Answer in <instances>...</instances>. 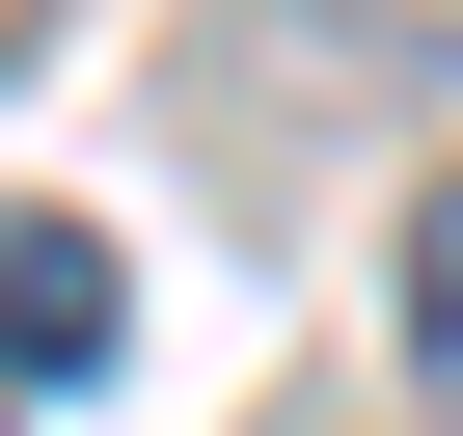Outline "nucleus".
<instances>
[{
    "label": "nucleus",
    "instance_id": "obj_1",
    "mask_svg": "<svg viewBox=\"0 0 463 436\" xmlns=\"http://www.w3.org/2000/svg\"><path fill=\"white\" fill-rule=\"evenodd\" d=\"M0 382H109V246L82 218H0Z\"/></svg>",
    "mask_w": 463,
    "mask_h": 436
},
{
    "label": "nucleus",
    "instance_id": "obj_2",
    "mask_svg": "<svg viewBox=\"0 0 463 436\" xmlns=\"http://www.w3.org/2000/svg\"><path fill=\"white\" fill-rule=\"evenodd\" d=\"M409 355L463 382V191H436V246H409Z\"/></svg>",
    "mask_w": 463,
    "mask_h": 436
}]
</instances>
